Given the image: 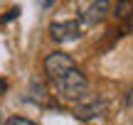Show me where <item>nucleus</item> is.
Instances as JSON below:
<instances>
[{"mask_svg": "<svg viewBox=\"0 0 133 125\" xmlns=\"http://www.w3.org/2000/svg\"><path fill=\"white\" fill-rule=\"evenodd\" d=\"M71 66H76L74 64V59L69 57V54H62V52H57V54H49L47 57V61H44V71H47V76L52 79H59L62 74H66Z\"/></svg>", "mask_w": 133, "mask_h": 125, "instance_id": "nucleus-2", "label": "nucleus"}, {"mask_svg": "<svg viewBox=\"0 0 133 125\" xmlns=\"http://www.w3.org/2000/svg\"><path fill=\"white\" fill-rule=\"evenodd\" d=\"M54 83H57L59 93H62L64 98H69V101H79V98H84L86 91H89L86 76H84L76 66H71L66 74H62L59 79H54Z\"/></svg>", "mask_w": 133, "mask_h": 125, "instance_id": "nucleus-1", "label": "nucleus"}, {"mask_svg": "<svg viewBox=\"0 0 133 125\" xmlns=\"http://www.w3.org/2000/svg\"><path fill=\"white\" fill-rule=\"evenodd\" d=\"M49 32H52V37L57 39V42H66V39H76V37L81 34V25L76 22V20H66V22H52Z\"/></svg>", "mask_w": 133, "mask_h": 125, "instance_id": "nucleus-3", "label": "nucleus"}, {"mask_svg": "<svg viewBox=\"0 0 133 125\" xmlns=\"http://www.w3.org/2000/svg\"><path fill=\"white\" fill-rule=\"evenodd\" d=\"M5 125H37V123L27 120V118H8V120H5Z\"/></svg>", "mask_w": 133, "mask_h": 125, "instance_id": "nucleus-5", "label": "nucleus"}, {"mask_svg": "<svg viewBox=\"0 0 133 125\" xmlns=\"http://www.w3.org/2000/svg\"><path fill=\"white\" fill-rule=\"evenodd\" d=\"M99 3H109V0H99Z\"/></svg>", "mask_w": 133, "mask_h": 125, "instance_id": "nucleus-9", "label": "nucleus"}, {"mask_svg": "<svg viewBox=\"0 0 133 125\" xmlns=\"http://www.w3.org/2000/svg\"><path fill=\"white\" fill-rule=\"evenodd\" d=\"M52 3H54V0H39V5H42V7H52Z\"/></svg>", "mask_w": 133, "mask_h": 125, "instance_id": "nucleus-8", "label": "nucleus"}, {"mask_svg": "<svg viewBox=\"0 0 133 125\" xmlns=\"http://www.w3.org/2000/svg\"><path fill=\"white\" fill-rule=\"evenodd\" d=\"M17 15H20V7H12L10 12H5V15H3V22H12Z\"/></svg>", "mask_w": 133, "mask_h": 125, "instance_id": "nucleus-6", "label": "nucleus"}, {"mask_svg": "<svg viewBox=\"0 0 133 125\" xmlns=\"http://www.w3.org/2000/svg\"><path fill=\"white\" fill-rule=\"evenodd\" d=\"M106 17V3H99L96 0V5H91L89 10H84V25H96V22H101V20Z\"/></svg>", "mask_w": 133, "mask_h": 125, "instance_id": "nucleus-4", "label": "nucleus"}, {"mask_svg": "<svg viewBox=\"0 0 133 125\" xmlns=\"http://www.w3.org/2000/svg\"><path fill=\"white\" fill-rule=\"evenodd\" d=\"M5 91H8V83H5V81H3V79H0V96H3V93H5Z\"/></svg>", "mask_w": 133, "mask_h": 125, "instance_id": "nucleus-7", "label": "nucleus"}]
</instances>
